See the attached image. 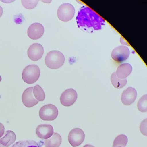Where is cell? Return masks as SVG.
<instances>
[{
  "label": "cell",
  "mask_w": 147,
  "mask_h": 147,
  "mask_svg": "<svg viewBox=\"0 0 147 147\" xmlns=\"http://www.w3.org/2000/svg\"><path fill=\"white\" fill-rule=\"evenodd\" d=\"M76 20L78 27L87 33L101 30L105 24L104 19L88 7L83 6L80 9Z\"/></svg>",
  "instance_id": "obj_1"
},
{
  "label": "cell",
  "mask_w": 147,
  "mask_h": 147,
  "mask_svg": "<svg viewBox=\"0 0 147 147\" xmlns=\"http://www.w3.org/2000/svg\"><path fill=\"white\" fill-rule=\"evenodd\" d=\"M64 55L58 51H50L46 55L45 58V64L51 69L60 68L64 64Z\"/></svg>",
  "instance_id": "obj_2"
},
{
  "label": "cell",
  "mask_w": 147,
  "mask_h": 147,
  "mask_svg": "<svg viewBox=\"0 0 147 147\" xmlns=\"http://www.w3.org/2000/svg\"><path fill=\"white\" fill-rule=\"evenodd\" d=\"M40 70L38 66L30 65L25 68L22 73V79L27 84L36 82L39 79Z\"/></svg>",
  "instance_id": "obj_3"
},
{
  "label": "cell",
  "mask_w": 147,
  "mask_h": 147,
  "mask_svg": "<svg viewBox=\"0 0 147 147\" xmlns=\"http://www.w3.org/2000/svg\"><path fill=\"white\" fill-rule=\"evenodd\" d=\"M75 13V9L71 4L64 3L61 5L57 11L58 18L63 22H68L72 19Z\"/></svg>",
  "instance_id": "obj_4"
},
{
  "label": "cell",
  "mask_w": 147,
  "mask_h": 147,
  "mask_svg": "<svg viewBox=\"0 0 147 147\" xmlns=\"http://www.w3.org/2000/svg\"><path fill=\"white\" fill-rule=\"evenodd\" d=\"M58 114V109L55 106L52 104L43 106L39 110L40 118L45 121L55 120L57 117Z\"/></svg>",
  "instance_id": "obj_5"
},
{
  "label": "cell",
  "mask_w": 147,
  "mask_h": 147,
  "mask_svg": "<svg viewBox=\"0 0 147 147\" xmlns=\"http://www.w3.org/2000/svg\"><path fill=\"white\" fill-rule=\"evenodd\" d=\"M130 55L129 48L124 45L114 49L111 53V57L115 61L121 63L128 59Z\"/></svg>",
  "instance_id": "obj_6"
},
{
  "label": "cell",
  "mask_w": 147,
  "mask_h": 147,
  "mask_svg": "<svg viewBox=\"0 0 147 147\" xmlns=\"http://www.w3.org/2000/svg\"><path fill=\"white\" fill-rule=\"evenodd\" d=\"M85 135L80 129L76 128L70 131L68 135V141L73 147L80 145L85 139Z\"/></svg>",
  "instance_id": "obj_7"
},
{
  "label": "cell",
  "mask_w": 147,
  "mask_h": 147,
  "mask_svg": "<svg viewBox=\"0 0 147 147\" xmlns=\"http://www.w3.org/2000/svg\"><path fill=\"white\" fill-rule=\"evenodd\" d=\"M77 92L73 88L67 89L63 92L60 98L61 104L64 106L72 105L77 100Z\"/></svg>",
  "instance_id": "obj_8"
},
{
  "label": "cell",
  "mask_w": 147,
  "mask_h": 147,
  "mask_svg": "<svg viewBox=\"0 0 147 147\" xmlns=\"http://www.w3.org/2000/svg\"><path fill=\"white\" fill-rule=\"evenodd\" d=\"M33 87L28 88L22 94V102L26 107L29 108L36 105L38 103V101L36 99L33 94Z\"/></svg>",
  "instance_id": "obj_9"
},
{
  "label": "cell",
  "mask_w": 147,
  "mask_h": 147,
  "mask_svg": "<svg viewBox=\"0 0 147 147\" xmlns=\"http://www.w3.org/2000/svg\"><path fill=\"white\" fill-rule=\"evenodd\" d=\"M44 48L40 44H33L28 49V57L32 61H38L40 60L44 54Z\"/></svg>",
  "instance_id": "obj_10"
},
{
  "label": "cell",
  "mask_w": 147,
  "mask_h": 147,
  "mask_svg": "<svg viewBox=\"0 0 147 147\" xmlns=\"http://www.w3.org/2000/svg\"><path fill=\"white\" fill-rule=\"evenodd\" d=\"M44 31L42 25L39 23H34L28 28L27 34L31 39L37 40L42 37L44 33Z\"/></svg>",
  "instance_id": "obj_11"
},
{
  "label": "cell",
  "mask_w": 147,
  "mask_h": 147,
  "mask_svg": "<svg viewBox=\"0 0 147 147\" xmlns=\"http://www.w3.org/2000/svg\"><path fill=\"white\" fill-rule=\"evenodd\" d=\"M137 96V93L135 88L129 87L123 92L121 100L125 105H130L134 103Z\"/></svg>",
  "instance_id": "obj_12"
},
{
  "label": "cell",
  "mask_w": 147,
  "mask_h": 147,
  "mask_svg": "<svg viewBox=\"0 0 147 147\" xmlns=\"http://www.w3.org/2000/svg\"><path fill=\"white\" fill-rule=\"evenodd\" d=\"M54 133V129L51 125H40L38 126L36 129L37 136L41 139H48L50 138Z\"/></svg>",
  "instance_id": "obj_13"
},
{
  "label": "cell",
  "mask_w": 147,
  "mask_h": 147,
  "mask_svg": "<svg viewBox=\"0 0 147 147\" xmlns=\"http://www.w3.org/2000/svg\"><path fill=\"white\" fill-rule=\"evenodd\" d=\"M132 67L129 63H123L119 65L116 71V74L117 77L120 79H125L132 72Z\"/></svg>",
  "instance_id": "obj_14"
},
{
  "label": "cell",
  "mask_w": 147,
  "mask_h": 147,
  "mask_svg": "<svg viewBox=\"0 0 147 147\" xmlns=\"http://www.w3.org/2000/svg\"><path fill=\"white\" fill-rule=\"evenodd\" d=\"M16 140L15 133L12 131H7L5 136L0 138V146L2 147H9L14 143Z\"/></svg>",
  "instance_id": "obj_15"
},
{
  "label": "cell",
  "mask_w": 147,
  "mask_h": 147,
  "mask_svg": "<svg viewBox=\"0 0 147 147\" xmlns=\"http://www.w3.org/2000/svg\"><path fill=\"white\" fill-rule=\"evenodd\" d=\"M61 142V135L56 132L54 133L50 138L45 139L44 141L45 147H59Z\"/></svg>",
  "instance_id": "obj_16"
},
{
  "label": "cell",
  "mask_w": 147,
  "mask_h": 147,
  "mask_svg": "<svg viewBox=\"0 0 147 147\" xmlns=\"http://www.w3.org/2000/svg\"><path fill=\"white\" fill-rule=\"evenodd\" d=\"M111 80L113 86L118 89L122 88L127 84V80L126 79H119L116 75V72L112 74Z\"/></svg>",
  "instance_id": "obj_17"
},
{
  "label": "cell",
  "mask_w": 147,
  "mask_h": 147,
  "mask_svg": "<svg viewBox=\"0 0 147 147\" xmlns=\"http://www.w3.org/2000/svg\"><path fill=\"white\" fill-rule=\"evenodd\" d=\"M12 147H41V146L36 141L24 140L17 142Z\"/></svg>",
  "instance_id": "obj_18"
},
{
  "label": "cell",
  "mask_w": 147,
  "mask_h": 147,
  "mask_svg": "<svg viewBox=\"0 0 147 147\" xmlns=\"http://www.w3.org/2000/svg\"><path fill=\"white\" fill-rule=\"evenodd\" d=\"M128 142V138L124 135H120L114 139L113 147H125Z\"/></svg>",
  "instance_id": "obj_19"
},
{
  "label": "cell",
  "mask_w": 147,
  "mask_h": 147,
  "mask_svg": "<svg viewBox=\"0 0 147 147\" xmlns=\"http://www.w3.org/2000/svg\"><path fill=\"white\" fill-rule=\"evenodd\" d=\"M33 93L36 99L38 101H42L45 99L44 91L41 86L37 85L33 88Z\"/></svg>",
  "instance_id": "obj_20"
},
{
  "label": "cell",
  "mask_w": 147,
  "mask_h": 147,
  "mask_svg": "<svg viewBox=\"0 0 147 147\" xmlns=\"http://www.w3.org/2000/svg\"><path fill=\"white\" fill-rule=\"evenodd\" d=\"M138 108L142 112L147 111V95H144L139 100L137 104Z\"/></svg>",
  "instance_id": "obj_21"
},
{
  "label": "cell",
  "mask_w": 147,
  "mask_h": 147,
  "mask_svg": "<svg viewBox=\"0 0 147 147\" xmlns=\"http://www.w3.org/2000/svg\"><path fill=\"white\" fill-rule=\"evenodd\" d=\"M38 0H22L23 6L27 9H32L35 8L37 5Z\"/></svg>",
  "instance_id": "obj_22"
},
{
  "label": "cell",
  "mask_w": 147,
  "mask_h": 147,
  "mask_svg": "<svg viewBox=\"0 0 147 147\" xmlns=\"http://www.w3.org/2000/svg\"><path fill=\"white\" fill-rule=\"evenodd\" d=\"M140 130L141 133L145 136H147V119L143 120L140 125Z\"/></svg>",
  "instance_id": "obj_23"
},
{
  "label": "cell",
  "mask_w": 147,
  "mask_h": 147,
  "mask_svg": "<svg viewBox=\"0 0 147 147\" xmlns=\"http://www.w3.org/2000/svg\"><path fill=\"white\" fill-rule=\"evenodd\" d=\"M5 128L4 125L1 123H0V138L3 136L5 133Z\"/></svg>",
  "instance_id": "obj_24"
},
{
  "label": "cell",
  "mask_w": 147,
  "mask_h": 147,
  "mask_svg": "<svg viewBox=\"0 0 147 147\" xmlns=\"http://www.w3.org/2000/svg\"><path fill=\"white\" fill-rule=\"evenodd\" d=\"M120 42H121V43L122 44V45H127V46H129V44L127 42H126V41L125 40V39H124L122 37H121V38H120Z\"/></svg>",
  "instance_id": "obj_25"
},
{
  "label": "cell",
  "mask_w": 147,
  "mask_h": 147,
  "mask_svg": "<svg viewBox=\"0 0 147 147\" xmlns=\"http://www.w3.org/2000/svg\"><path fill=\"white\" fill-rule=\"evenodd\" d=\"M2 14H3V9L2 7L0 6V18L2 16Z\"/></svg>",
  "instance_id": "obj_26"
},
{
  "label": "cell",
  "mask_w": 147,
  "mask_h": 147,
  "mask_svg": "<svg viewBox=\"0 0 147 147\" xmlns=\"http://www.w3.org/2000/svg\"><path fill=\"white\" fill-rule=\"evenodd\" d=\"M83 147H94L92 145H90V144H86L85 145V146Z\"/></svg>",
  "instance_id": "obj_27"
},
{
  "label": "cell",
  "mask_w": 147,
  "mask_h": 147,
  "mask_svg": "<svg viewBox=\"0 0 147 147\" xmlns=\"http://www.w3.org/2000/svg\"><path fill=\"white\" fill-rule=\"evenodd\" d=\"M42 1V2H45V3H49L51 2V1Z\"/></svg>",
  "instance_id": "obj_28"
},
{
  "label": "cell",
  "mask_w": 147,
  "mask_h": 147,
  "mask_svg": "<svg viewBox=\"0 0 147 147\" xmlns=\"http://www.w3.org/2000/svg\"><path fill=\"white\" fill-rule=\"evenodd\" d=\"M1 79H2V78H1V76H0V82L1 81Z\"/></svg>",
  "instance_id": "obj_29"
},
{
  "label": "cell",
  "mask_w": 147,
  "mask_h": 147,
  "mask_svg": "<svg viewBox=\"0 0 147 147\" xmlns=\"http://www.w3.org/2000/svg\"></svg>",
  "instance_id": "obj_30"
},
{
  "label": "cell",
  "mask_w": 147,
  "mask_h": 147,
  "mask_svg": "<svg viewBox=\"0 0 147 147\" xmlns=\"http://www.w3.org/2000/svg\"></svg>",
  "instance_id": "obj_31"
}]
</instances>
